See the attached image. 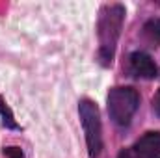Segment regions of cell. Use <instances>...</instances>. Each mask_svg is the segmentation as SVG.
Wrapping results in <instances>:
<instances>
[{"instance_id": "6", "label": "cell", "mask_w": 160, "mask_h": 158, "mask_svg": "<svg viewBox=\"0 0 160 158\" xmlns=\"http://www.w3.org/2000/svg\"><path fill=\"white\" fill-rule=\"evenodd\" d=\"M0 117H2L4 126H8V128H19V125H17L15 117H13V114H11L9 106L4 102V99H2V97H0Z\"/></svg>"}, {"instance_id": "7", "label": "cell", "mask_w": 160, "mask_h": 158, "mask_svg": "<svg viewBox=\"0 0 160 158\" xmlns=\"http://www.w3.org/2000/svg\"><path fill=\"white\" fill-rule=\"evenodd\" d=\"M143 30H145V34H147L149 39L160 43V19H151V21L145 24Z\"/></svg>"}, {"instance_id": "2", "label": "cell", "mask_w": 160, "mask_h": 158, "mask_svg": "<svg viewBox=\"0 0 160 158\" xmlns=\"http://www.w3.org/2000/svg\"><path fill=\"white\" fill-rule=\"evenodd\" d=\"M138 104H140V97L134 87L121 86V87H114L108 93V114L110 119L119 126L130 123V119L134 117L138 110Z\"/></svg>"}, {"instance_id": "10", "label": "cell", "mask_w": 160, "mask_h": 158, "mask_svg": "<svg viewBox=\"0 0 160 158\" xmlns=\"http://www.w3.org/2000/svg\"><path fill=\"white\" fill-rule=\"evenodd\" d=\"M125 158H128V156H125Z\"/></svg>"}, {"instance_id": "3", "label": "cell", "mask_w": 160, "mask_h": 158, "mask_svg": "<svg viewBox=\"0 0 160 158\" xmlns=\"http://www.w3.org/2000/svg\"><path fill=\"white\" fill-rule=\"evenodd\" d=\"M78 114L84 134H86L89 158H99L101 149H102V126H101V117H99V108L95 102L84 99L78 102Z\"/></svg>"}, {"instance_id": "5", "label": "cell", "mask_w": 160, "mask_h": 158, "mask_svg": "<svg viewBox=\"0 0 160 158\" xmlns=\"http://www.w3.org/2000/svg\"><path fill=\"white\" fill-rule=\"evenodd\" d=\"M130 69L136 77H142V78L157 77V65H155L153 58L145 52H134L130 56Z\"/></svg>"}, {"instance_id": "9", "label": "cell", "mask_w": 160, "mask_h": 158, "mask_svg": "<svg viewBox=\"0 0 160 158\" xmlns=\"http://www.w3.org/2000/svg\"><path fill=\"white\" fill-rule=\"evenodd\" d=\"M153 108H155L157 116H160V89H158V93L155 95V99H153Z\"/></svg>"}, {"instance_id": "4", "label": "cell", "mask_w": 160, "mask_h": 158, "mask_svg": "<svg viewBox=\"0 0 160 158\" xmlns=\"http://www.w3.org/2000/svg\"><path fill=\"white\" fill-rule=\"evenodd\" d=\"M134 151L140 158H160V132H147L142 136L136 141Z\"/></svg>"}, {"instance_id": "1", "label": "cell", "mask_w": 160, "mask_h": 158, "mask_svg": "<svg viewBox=\"0 0 160 158\" xmlns=\"http://www.w3.org/2000/svg\"><path fill=\"white\" fill-rule=\"evenodd\" d=\"M123 17H125V9L118 4L106 7L101 17L99 37H101V58L104 60V63L112 62L116 41L119 37L121 26H123Z\"/></svg>"}, {"instance_id": "8", "label": "cell", "mask_w": 160, "mask_h": 158, "mask_svg": "<svg viewBox=\"0 0 160 158\" xmlns=\"http://www.w3.org/2000/svg\"><path fill=\"white\" fill-rule=\"evenodd\" d=\"M4 155L8 158H24L22 156V151L19 147H6L4 149Z\"/></svg>"}]
</instances>
